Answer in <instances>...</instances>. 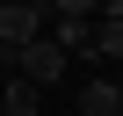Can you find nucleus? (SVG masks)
<instances>
[{"instance_id":"obj_1","label":"nucleus","mask_w":123,"mask_h":116,"mask_svg":"<svg viewBox=\"0 0 123 116\" xmlns=\"http://www.w3.org/2000/svg\"><path fill=\"white\" fill-rule=\"evenodd\" d=\"M43 15L51 7H36V0H7V7H0V58H7V73H15V58L43 36Z\"/></svg>"},{"instance_id":"obj_6","label":"nucleus","mask_w":123,"mask_h":116,"mask_svg":"<svg viewBox=\"0 0 123 116\" xmlns=\"http://www.w3.org/2000/svg\"><path fill=\"white\" fill-rule=\"evenodd\" d=\"M116 116H123V80H116Z\"/></svg>"},{"instance_id":"obj_4","label":"nucleus","mask_w":123,"mask_h":116,"mask_svg":"<svg viewBox=\"0 0 123 116\" xmlns=\"http://www.w3.org/2000/svg\"><path fill=\"white\" fill-rule=\"evenodd\" d=\"M94 58H116L123 65V0L101 7V22H94Z\"/></svg>"},{"instance_id":"obj_3","label":"nucleus","mask_w":123,"mask_h":116,"mask_svg":"<svg viewBox=\"0 0 123 116\" xmlns=\"http://www.w3.org/2000/svg\"><path fill=\"white\" fill-rule=\"evenodd\" d=\"M43 109V87L36 80H22V73H7V94H0V116H36Z\"/></svg>"},{"instance_id":"obj_2","label":"nucleus","mask_w":123,"mask_h":116,"mask_svg":"<svg viewBox=\"0 0 123 116\" xmlns=\"http://www.w3.org/2000/svg\"><path fill=\"white\" fill-rule=\"evenodd\" d=\"M15 73H22V80H36V87H51V80H65V51H58L51 36H36V44L15 58Z\"/></svg>"},{"instance_id":"obj_5","label":"nucleus","mask_w":123,"mask_h":116,"mask_svg":"<svg viewBox=\"0 0 123 116\" xmlns=\"http://www.w3.org/2000/svg\"><path fill=\"white\" fill-rule=\"evenodd\" d=\"M73 109H80V116H116V80H87Z\"/></svg>"}]
</instances>
